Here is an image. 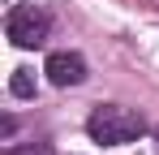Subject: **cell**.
<instances>
[{"label":"cell","instance_id":"obj_1","mask_svg":"<svg viewBox=\"0 0 159 155\" xmlns=\"http://www.w3.org/2000/svg\"><path fill=\"white\" fill-rule=\"evenodd\" d=\"M86 134L99 147H125V142H133V138L146 134V121L133 108H125V103H99L86 116Z\"/></svg>","mask_w":159,"mask_h":155},{"label":"cell","instance_id":"obj_4","mask_svg":"<svg viewBox=\"0 0 159 155\" xmlns=\"http://www.w3.org/2000/svg\"><path fill=\"white\" fill-rule=\"evenodd\" d=\"M9 91L17 95V99H34V91H39V82H34V69H13V78H9Z\"/></svg>","mask_w":159,"mask_h":155},{"label":"cell","instance_id":"obj_3","mask_svg":"<svg viewBox=\"0 0 159 155\" xmlns=\"http://www.w3.org/2000/svg\"><path fill=\"white\" fill-rule=\"evenodd\" d=\"M43 73L52 86H82L90 69H86V56L82 52H52L48 56V65H43Z\"/></svg>","mask_w":159,"mask_h":155},{"label":"cell","instance_id":"obj_5","mask_svg":"<svg viewBox=\"0 0 159 155\" xmlns=\"http://www.w3.org/2000/svg\"><path fill=\"white\" fill-rule=\"evenodd\" d=\"M4 155H52V142H39V147H26V151L22 147H9Z\"/></svg>","mask_w":159,"mask_h":155},{"label":"cell","instance_id":"obj_2","mask_svg":"<svg viewBox=\"0 0 159 155\" xmlns=\"http://www.w3.org/2000/svg\"><path fill=\"white\" fill-rule=\"evenodd\" d=\"M4 35L13 48H43L52 35V13L43 4H13L4 17Z\"/></svg>","mask_w":159,"mask_h":155},{"label":"cell","instance_id":"obj_6","mask_svg":"<svg viewBox=\"0 0 159 155\" xmlns=\"http://www.w3.org/2000/svg\"><path fill=\"white\" fill-rule=\"evenodd\" d=\"M0 134H4V142L17 134V116H4V125H0Z\"/></svg>","mask_w":159,"mask_h":155}]
</instances>
